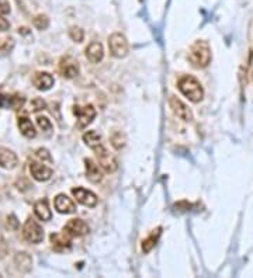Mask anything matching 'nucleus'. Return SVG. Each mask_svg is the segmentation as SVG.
I'll return each instance as SVG.
<instances>
[{
    "label": "nucleus",
    "instance_id": "4be33fe9",
    "mask_svg": "<svg viewBox=\"0 0 253 278\" xmlns=\"http://www.w3.org/2000/svg\"><path fill=\"white\" fill-rule=\"evenodd\" d=\"M83 142L90 148V149H95L97 148L98 145H101V135L96 132V131H87L86 134H83Z\"/></svg>",
    "mask_w": 253,
    "mask_h": 278
},
{
    "label": "nucleus",
    "instance_id": "5701e85b",
    "mask_svg": "<svg viewBox=\"0 0 253 278\" xmlns=\"http://www.w3.org/2000/svg\"><path fill=\"white\" fill-rule=\"evenodd\" d=\"M110 140H111V145L114 146V149H117V151H121L126 143V135L121 131H115L111 135Z\"/></svg>",
    "mask_w": 253,
    "mask_h": 278
},
{
    "label": "nucleus",
    "instance_id": "c756f323",
    "mask_svg": "<svg viewBox=\"0 0 253 278\" xmlns=\"http://www.w3.org/2000/svg\"><path fill=\"white\" fill-rule=\"evenodd\" d=\"M13 106V96H6V94H0V108H12Z\"/></svg>",
    "mask_w": 253,
    "mask_h": 278
},
{
    "label": "nucleus",
    "instance_id": "9b49d317",
    "mask_svg": "<svg viewBox=\"0 0 253 278\" xmlns=\"http://www.w3.org/2000/svg\"><path fill=\"white\" fill-rule=\"evenodd\" d=\"M30 174L32 179L37 181H48L52 177V169L48 166L38 163V162H31L30 163Z\"/></svg>",
    "mask_w": 253,
    "mask_h": 278
},
{
    "label": "nucleus",
    "instance_id": "aec40b11",
    "mask_svg": "<svg viewBox=\"0 0 253 278\" xmlns=\"http://www.w3.org/2000/svg\"><path fill=\"white\" fill-rule=\"evenodd\" d=\"M18 129L20 132L26 137V138H35L37 137V131L32 125V123L28 120L27 117H20L18 118Z\"/></svg>",
    "mask_w": 253,
    "mask_h": 278
},
{
    "label": "nucleus",
    "instance_id": "2eb2a0df",
    "mask_svg": "<svg viewBox=\"0 0 253 278\" xmlns=\"http://www.w3.org/2000/svg\"><path fill=\"white\" fill-rule=\"evenodd\" d=\"M17 165H18L17 154L7 148H0V166L7 170H13Z\"/></svg>",
    "mask_w": 253,
    "mask_h": 278
},
{
    "label": "nucleus",
    "instance_id": "1a4fd4ad",
    "mask_svg": "<svg viewBox=\"0 0 253 278\" xmlns=\"http://www.w3.org/2000/svg\"><path fill=\"white\" fill-rule=\"evenodd\" d=\"M72 194L76 198V201L84 207L93 208L97 205V195L90 190H86L83 187H76V188H72Z\"/></svg>",
    "mask_w": 253,
    "mask_h": 278
},
{
    "label": "nucleus",
    "instance_id": "ddd939ff",
    "mask_svg": "<svg viewBox=\"0 0 253 278\" xmlns=\"http://www.w3.org/2000/svg\"><path fill=\"white\" fill-rule=\"evenodd\" d=\"M32 83H34V86L38 90L47 92V90H49L54 86L55 80H54L51 73H48V72H38V73H35V76L32 79Z\"/></svg>",
    "mask_w": 253,
    "mask_h": 278
},
{
    "label": "nucleus",
    "instance_id": "7ed1b4c3",
    "mask_svg": "<svg viewBox=\"0 0 253 278\" xmlns=\"http://www.w3.org/2000/svg\"><path fill=\"white\" fill-rule=\"evenodd\" d=\"M93 151H95L96 156H97L98 165L101 166V169H103L106 173H114V171H117L118 162H117L115 156H114L112 153L109 152L107 148H106L103 143L98 145L97 148H95Z\"/></svg>",
    "mask_w": 253,
    "mask_h": 278
},
{
    "label": "nucleus",
    "instance_id": "b1692460",
    "mask_svg": "<svg viewBox=\"0 0 253 278\" xmlns=\"http://www.w3.org/2000/svg\"><path fill=\"white\" fill-rule=\"evenodd\" d=\"M32 23H34V26L37 30H47L48 26H49V18L45 15V14H38V15H35V18L32 20Z\"/></svg>",
    "mask_w": 253,
    "mask_h": 278
},
{
    "label": "nucleus",
    "instance_id": "9d476101",
    "mask_svg": "<svg viewBox=\"0 0 253 278\" xmlns=\"http://www.w3.org/2000/svg\"><path fill=\"white\" fill-rule=\"evenodd\" d=\"M63 232L70 237H80L84 236L89 232V225L84 222L83 219H70L69 222L63 226Z\"/></svg>",
    "mask_w": 253,
    "mask_h": 278
},
{
    "label": "nucleus",
    "instance_id": "f03ea898",
    "mask_svg": "<svg viewBox=\"0 0 253 278\" xmlns=\"http://www.w3.org/2000/svg\"><path fill=\"white\" fill-rule=\"evenodd\" d=\"M211 48L208 42L206 41H196L189 52V61L191 62L193 66L196 68H207L211 63Z\"/></svg>",
    "mask_w": 253,
    "mask_h": 278
},
{
    "label": "nucleus",
    "instance_id": "6e6552de",
    "mask_svg": "<svg viewBox=\"0 0 253 278\" xmlns=\"http://www.w3.org/2000/svg\"><path fill=\"white\" fill-rule=\"evenodd\" d=\"M169 106H170L172 111L174 112V115L179 117L180 120L186 121V123H191L193 121V112L183 103L180 98H177L176 96H170Z\"/></svg>",
    "mask_w": 253,
    "mask_h": 278
},
{
    "label": "nucleus",
    "instance_id": "7c9ffc66",
    "mask_svg": "<svg viewBox=\"0 0 253 278\" xmlns=\"http://www.w3.org/2000/svg\"><path fill=\"white\" fill-rule=\"evenodd\" d=\"M10 10V3L7 0H0V14H9Z\"/></svg>",
    "mask_w": 253,
    "mask_h": 278
},
{
    "label": "nucleus",
    "instance_id": "cd10ccee",
    "mask_svg": "<svg viewBox=\"0 0 253 278\" xmlns=\"http://www.w3.org/2000/svg\"><path fill=\"white\" fill-rule=\"evenodd\" d=\"M47 108V103L42 100V98H34L32 101H31V111L37 112V111H41V110H45Z\"/></svg>",
    "mask_w": 253,
    "mask_h": 278
},
{
    "label": "nucleus",
    "instance_id": "2f4dec72",
    "mask_svg": "<svg viewBox=\"0 0 253 278\" xmlns=\"http://www.w3.org/2000/svg\"><path fill=\"white\" fill-rule=\"evenodd\" d=\"M10 28V23L0 15V31H7Z\"/></svg>",
    "mask_w": 253,
    "mask_h": 278
},
{
    "label": "nucleus",
    "instance_id": "0eeeda50",
    "mask_svg": "<svg viewBox=\"0 0 253 278\" xmlns=\"http://www.w3.org/2000/svg\"><path fill=\"white\" fill-rule=\"evenodd\" d=\"M59 73L65 77V79H73L79 75L80 72V68H79V63L76 59H73L72 56H63L61 58L59 61Z\"/></svg>",
    "mask_w": 253,
    "mask_h": 278
},
{
    "label": "nucleus",
    "instance_id": "bb28decb",
    "mask_svg": "<svg viewBox=\"0 0 253 278\" xmlns=\"http://www.w3.org/2000/svg\"><path fill=\"white\" fill-rule=\"evenodd\" d=\"M14 48V41L13 38H3L0 40V51L1 52H10Z\"/></svg>",
    "mask_w": 253,
    "mask_h": 278
},
{
    "label": "nucleus",
    "instance_id": "412c9836",
    "mask_svg": "<svg viewBox=\"0 0 253 278\" xmlns=\"http://www.w3.org/2000/svg\"><path fill=\"white\" fill-rule=\"evenodd\" d=\"M160 231H162L160 228H158L156 231H152V233L142 242V251L143 253H149V251L154 249L155 245L159 240V236H160Z\"/></svg>",
    "mask_w": 253,
    "mask_h": 278
},
{
    "label": "nucleus",
    "instance_id": "393cba45",
    "mask_svg": "<svg viewBox=\"0 0 253 278\" xmlns=\"http://www.w3.org/2000/svg\"><path fill=\"white\" fill-rule=\"evenodd\" d=\"M69 37L75 42H82L84 38V31L80 27H72L69 30Z\"/></svg>",
    "mask_w": 253,
    "mask_h": 278
},
{
    "label": "nucleus",
    "instance_id": "a211bd4d",
    "mask_svg": "<svg viewBox=\"0 0 253 278\" xmlns=\"http://www.w3.org/2000/svg\"><path fill=\"white\" fill-rule=\"evenodd\" d=\"M34 214L41 221H49L52 218V212H51V209L48 207V201L47 200H40V201H37L34 204Z\"/></svg>",
    "mask_w": 253,
    "mask_h": 278
},
{
    "label": "nucleus",
    "instance_id": "f3484780",
    "mask_svg": "<svg viewBox=\"0 0 253 278\" xmlns=\"http://www.w3.org/2000/svg\"><path fill=\"white\" fill-rule=\"evenodd\" d=\"M69 235H66L65 232L63 233H52L51 235V243H52V247L55 251H65L69 250L72 243H70Z\"/></svg>",
    "mask_w": 253,
    "mask_h": 278
},
{
    "label": "nucleus",
    "instance_id": "6ab92c4d",
    "mask_svg": "<svg viewBox=\"0 0 253 278\" xmlns=\"http://www.w3.org/2000/svg\"><path fill=\"white\" fill-rule=\"evenodd\" d=\"M14 264L17 265V268L23 273H27L31 270V265H32V259L31 256L21 251V253H17L14 256Z\"/></svg>",
    "mask_w": 253,
    "mask_h": 278
},
{
    "label": "nucleus",
    "instance_id": "39448f33",
    "mask_svg": "<svg viewBox=\"0 0 253 278\" xmlns=\"http://www.w3.org/2000/svg\"><path fill=\"white\" fill-rule=\"evenodd\" d=\"M23 236L30 243H41L44 239V229L41 225L34 221L32 218H28L24 226H23Z\"/></svg>",
    "mask_w": 253,
    "mask_h": 278
},
{
    "label": "nucleus",
    "instance_id": "a878e982",
    "mask_svg": "<svg viewBox=\"0 0 253 278\" xmlns=\"http://www.w3.org/2000/svg\"><path fill=\"white\" fill-rule=\"evenodd\" d=\"M37 125L41 128L42 131H45L47 134H49L52 131V123L47 118V117H37Z\"/></svg>",
    "mask_w": 253,
    "mask_h": 278
},
{
    "label": "nucleus",
    "instance_id": "20e7f679",
    "mask_svg": "<svg viewBox=\"0 0 253 278\" xmlns=\"http://www.w3.org/2000/svg\"><path fill=\"white\" fill-rule=\"evenodd\" d=\"M109 48L114 58H126L129 52V45L121 32H114L109 37Z\"/></svg>",
    "mask_w": 253,
    "mask_h": 278
},
{
    "label": "nucleus",
    "instance_id": "f257e3e1",
    "mask_svg": "<svg viewBox=\"0 0 253 278\" xmlns=\"http://www.w3.org/2000/svg\"><path fill=\"white\" fill-rule=\"evenodd\" d=\"M177 87L184 97H187L191 103H200L204 97V89L201 83L191 75H184L179 79Z\"/></svg>",
    "mask_w": 253,
    "mask_h": 278
},
{
    "label": "nucleus",
    "instance_id": "72a5a7b5",
    "mask_svg": "<svg viewBox=\"0 0 253 278\" xmlns=\"http://www.w3.org/2000/svg\"><path fill=\"white\" fill-rule=\"evenodd\" d=\"M18 34H30V31H28V28H26V27H21V28H18Z\"/></svg>",
    "mask_w": 253,
    "mask_h": 278
},
{
    "label": "nucleus",
    "instance_id": "c85d7f7f",
    "mask_svg": "<svg viewBox=\"0 0 253 278\" xmlns=\"http://www.w3.org/2000/svg\"><path fill=\"white\" fill-rule=\"evenodd\" d=\"M35 156H37L38 159H41L42 162H52V156H51V153L48 152V149H45V148L37 149V151H35Z\"/></svg>",
    "mask_w": 253,
    "mask_h": 278
},
{
    "label": "nucleus",
    "instance_id": "423d86ee",
    "mask_svg": "<svg viewBox=\"0 0 253 278\" xmlns=\"http://www.w3.org/2000/svg\"><path fill=\"white\" fill-rule=\"evenodd\" d=\"M75 115L78 117V128H86L87 125H90L96 117V108L90 104L80 107V106H75L73 108Z\"/></svg>",
    "mask_w": 253,
    "mask_h": 278
},
{
    "label": "nucleus",
    "instance_id": "4468645a",
    "mask_svg": "<svg viewBox=\"0 0 253 278\" xmlns=\"http://www.w3.org/2000/svg\"><path fill=\"white\" fill-rule=\"evenodd\" d=\"M84 165H86V177H87V180L92 181V183H100L101 179H103L101 166L97 165L93 159H86Z\"/></svg>",
    "mask_w": 253,
    "mask_h": 278
},
{
    "label": "nucleus",
    "instance_id": "473e14b6",
    "mask_svg": "<svg viewBox=\"0 0 253 278\" xmlns=\"http://www.w3.org/2000/svg\"><path fill=\"white\" fill-rule=\"evenodd\" d=\"M7 221H9V223H12V229H17V228H18V222H17V218H16L14 215H10V216L7 218Z\"/></svg>",
    "mask_w": 253,
    "mask_h": 278
},
{
    "label": "nucleus",
    "instance_id": "dca6fc26",
    "mask_svg": "<svg viewBox=\"0 0 253 278\" xmlns=\"http://www.w3.org/2000/svg\"><path fill=\"white\" fill-rule=\"evenodd\" d=\"M84 54H86V58H87L92 63H98V62H101L103 58H104V48H103V45H101L100 42H92V44L86 48Z\"/></svg>",
    "mask_w": 253,
    "mask_h": 278
},
{
    "label": "nucleus",
    "instance_id": "f8f14e48",
    "mask_svg": "<svg viewBox=\"0 0 253 278\" xmlns=\"http://www.w3.org/2000/svg\"><path fill=\"white\" fill-rule=\"evenodd\" d=\"M54 205L55 209L59 214H73L76 211V205L75 202L70 200L68 195L65 194H58L54 200Z\"/></svg>",
    "mask_w": 253,
    "mask_h": 278
}]
</instances>
